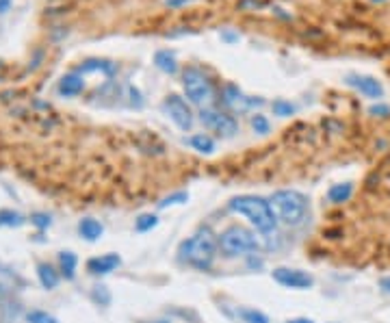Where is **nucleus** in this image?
I'll return each instance as SVG.
<instances>
[{"mask_svg": "<svg viewBox=\"0 0 390 323\" xmlns=\"http://www.w3.org/2000/svg\"><path fill=\"white\" fill-rule=\"evenodd\" d=\"M230 211L250 219V223L260 234H271L278 225V217L273 215L271 204L260 196H239L230 202Z\"/></svg>", "mask_w": 390, "mask_h": 323, "instance_id": "nucleus-2", "label": "nucleus"}, {"mask_svg": "<svg viewBox=\"0 0 390 323\" xmlns=\"http://www.w3.org/2000/svg\"><path fill=\"white\" fill-rule=\"evenodd\" d=\"M93 70H100L104 74H113L115 72V66L109 61H98V59H91V61H85L83 66L78 68V72H93Z\"/></svg>", "mask_w": 390, "mask_h": 323, "instance_id": "nucleus-17", "label": "nucleus"}, {"mask_svg": "<svg viewBox=\"0 0 390 323\" xmlns=\"http://www.w3.org/2000/svg\"><path fill=\"white\" fill-rule=\"evenodd\" d=\"M273 215L278 217V221L286 225H299L306 219L308 213V200L304 193L284 189V191H275L271 200H269Z\"/></svg>", "mask_w": 390, "mask_h": 323, "instance_id": "nucleus-3", "label": "nucleus"}, {"mask_svg": "<svg viewBox=\"0 0 390 323\" xmlns=\"http://www.w3.org/2000/svg\"><path fill=\"white\" fill-rule=\"evenodd\" d=\"M37 276H39V282L46 286V288H55L59 284V273L50 267V265H46L41 263L37 267Z\"/></svg>", "mask_w": 390, "mask_h": 323, "instance_id": "nucleus-16", "label": "nucleus"}, {"mask_svg": "<svg viewBox=\"0 0 390 323\" xmlns=\"http://www.w3.org/2000/svg\"><path fill=\"white\" fill-rule=\"evenodd\" d=\"M22 223H24L22 215L13 211H0V225H22Z\"/></svg>", "mask_w": 390, "mask_h": 323, "instance_id": "nucleus-21", "label": "nucleus"}, {"mask_svg": "<svg viewBox=\"0 0 390 323\" xmlns=\"http://www.w3.org/2000/svg\"><path fill=\"white\" fill-rule=\"evenodd\" d=\"M120 256L118 254H104V256H98V258H91L87 263V269L91 273H111L115 267H120Z\"/></svg>", "mask_w": 390, "mask_h": 323, "instance_id": "nucleus-10", "label": "nucleus"}, {"mask_svg": "<svg viewBox=\"0 0 390 323\" xmlns=\"http://www.w3.org/2000/svg\"><path fill=\"white\" fill-rule=\"evenodd\" d=\"M380 286H382L384 293H390V276H388V278H382V280H380Z\"/></svg>", "mask_w": 390, "mask_h": 323, "instance_id": "nucleus-28", "label": "nucleus"}, {"mask_svg": "<svg viewBox=\"0 0 390 323\" xmlns=\"http://www.w3.org/2000/svg\"><path fill=\"white\" fill-rule=\"evenodd\" d=\"M102 223L100 221H95V219H83L78 225V232L83 234L87 241H95V239H100L102 237Z\"/></svg>", "mask_w": 390, "mask_h": 323, "instance_id": "nucleus-13", "label": "nucleus"}, {"mask_svg": "<svg viewBox=\"0 0 390 323\" xmlns=\"http://www.w3.org/2000/svg\"><path fill=\"white\" fill-rule=\"evenodd\" d=\"M273 280L286 286V288H310L315 284L310 273L301 269H290V267H278L273 271Z\"/></svg>", "mask_w": 390, "mask_h": 323, "instance_id": "nucleus-8", "label": "nucleus"}, {"mask_svg": "<svg viewBox=\"0 0 390 323\" xmlns=\"http://www.w3.org/2000/svg\"><path fill=\"white\" fill-rule=\"evenodd\" d=\"M347 83L355 89V91H360L362 95H366V98H373V100H378L384 95V87L378 78H373V76H366V74H349L347 76Z\"/></svg>", "mask_w": 390, "mask_h": 323, "instance_id": "nucleus-9", "label": "nucleus"}, {"mask_svg": "<svg viewBox=\"0 0 390 323\" xmlns=\"http://www.w3.org/2000/svg\"><path fill=\"white\" fill-rule=\"evenodd\" d=\"M59 261H61V269L65 273V278H74V271H76V256L72 252H63L59 256Z\"/></svg>", "mask_w": 390, "mask_h": 323, "instance_id": "nucleus-18", "label": "nucleus"}, {"mask_svg": "<svg viewBox=\"0 0 390 323\" xmlns=\"http://www.w3.org/2000/svg\"><path fill=\"white\" fill-rule=\"evenodd\" d=\"M273 113H275V116H280V118H288V116L295 113V107H292L290 102H286V100H275L273 102Z\"/></svg>", "mask_w": 390, "mask_h": 323, "instance_id": "nucleus-22", "label": "nucleus"}, {"mask_svg": "<svg viewBox=\"0 0 390 323\" xmlns=\"http://www.w3.org/2000/svg\"><path fill=\"white\" fill-rule=\"evenodd\" d=\"M152 323H169V321H152Z\"/></svg>", "mask_w": 390, "mask_h": 323, "instance_id": "nucleus-32", "label": "nucleus"}, {"mask_svg": "<svg viewBox=\"0 0 390 323\" xmlns=\"http://www.w3.org/2000/svg\"><path fill=\"white\" fill-rule=\"evenodd\" d=\"M183 89L187 93V98L202 109L215 100V87L200 68H187L183 72Z\"/></svg>", "mask_w": 390, "mask_h": 323, "instance_id": "nucleus-4", "label": "nucleus"}, {"mask_svg": "<svg viewBox=\"0 0 390 323\" xmlns=\"http://www.w3.org/2000/svg\"><path fill=\"white\" fill-rule=\"evenodd\" d=\"M219 248L228 256H243L258 250V239L243 225H230L219 234Z\"/></svg>", "mask_w": 390, "mask_h": 323, "instance_id": "nucleus-5", "label": "nucleus"}, {"mask_svg": "<svg viewBox=\"0 0 390 323\" xmlns=\"http://www.w3.org/2000/svg\"><path fill=\"white\" fill-rule=\"evenodd\" d=\"M189 200V196L187 193H174V196H169V198H165L160 202V208H165V206H174V204H183V202H187Z\"/></svg>", "mask_w": 390, "mask_h": 323, "instance_id": "nucleus-26", "label": "nucleus"}, {"mask_svg": "<svg viewBox=\"0 0 390 323\" xmlns=\"http://www.w3.org/2000/svg\"><path fill=\"white\" fill-rule=\"evenodd\" d=\"M200 120L206 128L210 131H215L223 137H232L239 131V124L232 116H228V113L215 111V109H202L200 111Z\"/></svg>", "mask_w": 390, "mask_h": 323, "instance_id": "nucleus-6", "label": "nucleus"}, {"mask_svg": "<svg viewBox=\"0 0 390 323\" xmlns=\"http://www.w3.org/2000/svg\"><path fill=\"white\" fill-rule=\"evenodd\" d=\"M48 221H50V219H46L44 215H37V217H35V223H37V225H48Z\"/></svg>", "mask_w": 390, "mask_h": 323, "instance_id": "nucleus-31", "label": "nucleus"}, {"mask_svg": "<svg viewBox=\"0 0 390 323\" xmlns=\"http://www.w3.org/2000/svg\"><path fill=\"white\" fill-rule=\"evenodd\" d=\"M351 193H353V185L351 183H343V185H334L328 191V198L334 204H343V202H347L351 198Z\"/></svg>", "mask_w": 390, "mask_h": 323, "instance_id": "nucleus-14", "label": "nucleus"}, {"mask_svg": "<svg viewBox=\"0 0 390 323\" xmlns=\"http://www.w3.org/2000/svg\"><path fill=\"white\" fill-rule=\"evenodd\" d=\"M286 323H315L313 319H306V317H299V319H288Z\"/></svg>", "mask_w": 390, "mask_h": 323, "instance_id": "nucleus-30", "label": "nucleus"}, {"mask_svg": "<svg viewBox=\"0 0 390 323\" xmlns=\"http://www.w3.org/2000/svg\"><path fill=\"white\" fill-rule=\"evenodd\" d=\"M156 223H158V219H156L154 215H141V217L137 219V223H135V228H137L139 232H148V230L154 228Z\"/></svg>", "mask_w": 390, "mask_h": 323, "instance_id": "nucleus-23", "label": "nucleus"}, {"mask_svg": "<svg viewBox=\"0 0 390 323\" xmlns=\"http://www.w3.org/2000/svg\"><path fill=\"white\" fill-rule=\"evenodd\" d=\"M252 126H254V131L260 133V135L269 133V120L265 116H254L252 118Z\"/></svg>", "mask_w": 390, "mask_h": 323, "instance_id": "nucleus-25", "label": "nucleus"}, {"mask_svg": "<svg viewBox=\"0 0 390 323\" xmlns=\"http://www.w3.org/2000/svg\"><path fill=\"white\" fill-rule=\"evenodd\" d=\"M239 317L245 321V323H269V317L265 313L254 311V308H241Z\"/></svg>", "mask_w": 390, "mask_h": 323, "instance_id": "nucleus-19", "label": "nucleus"}, {"mask_svg": "<svg viewBox=\"0 0 390 323\" xmlns=\"http://www.w3.org/2000/svg\"><path fill=\"white\" fill-rule=\"evenodd\" d=\"M373 3H384V0H373Z\"/></svg>", "mask_w": 390, "mask_h": 323, "instance_id": "nucleus-33", "label": "nucleus"}, {"mask_svg": "<svg viewBox=\"0 0 390 323\" xmlns=\"http://www.w3.org/2000/svg\"><path fill=\"white\" fill-rule=\"evenodd\" d=\"M83 87H85V83L78 74H68L59 80V93L68 95V98L70 95H78L80 91H83Z\"/></svg>", "mask_w": 390, "mask_h": 323, "instance_id": "nucleus-11", "label": "nucleus"}, {"mask_svg": "<svg viewBox=\"0 0 390 323\" xmlns=\"http://www.w3.org/2000/svg\"><path fill=\"white\" fill-rule=\"evenodd\" d=\"M154 63H156V68L162 70L165 74H176V72H178L176 55L169 53V50H158V53L154 55Z\"/></svg>", "mask_w": 390, "mask_h": 323, "instance_id": "nucleus-12", "label": "nucleus"}, {"mask_svg": "<svg viewBox=\"0 0 390 323\" xmlns=\"http://www.w3.org/2000/svg\"><path fill=\"white\" fill-rule=\"evenodd\" d=\"M26 321L28 323H57L55 317H50L48 313H41V311H32L26 315Z\"/></svg>", "mask_w": 390, "mask_h": 323, "instance_id": "nucleus-24", "label": "nucleus"}, {"mask_svg": "<svg viewBox=\"0 0 390 323\" xmlns=\"http://www.w3.org/2000/svg\"><path fill=\"white\" fill-rule=\"evenodd\" d=\"M217 250H219V239L208 228H202L193 237H189L187 241H183L178 254H180L183 263H187L195 269H208L215 261Z\"/></svg>", "mask_w": 390, "mask_h": 323, "instance_id": "nucleus-1", "label": "nucleus"}, {"mask_svg": "<svg viewBox=\"0 0 390 323\" xmlns=\"http://www.w3.org/2000/svg\"><path fill=\"white\" fill-rule=\"evenodd\" d=\"M225 102L232 104V107H239V104H243L245 100H243V93L239 91V87L228 85V87H225Z\"/></svg>", "mask_w": 390, "mask_h": 323, "instance_id": "nucleus-20", "label": "nucleus"}, {"mask_svg": "<svg viewBox=\"0 0 390 323\" xmlns=\"http://www.w3.org/2000/svg\"><path fill=\"white\" fill-rule=\"evenodd\" d=\"M11 7V0H0V13H7Z\"/></svg>", "mask_w": 390, "mask_h": 323, "instance_id": "nucleus-29", "label": "nucleus"}, {"mask_svg": "<svg viewBox=\"0 0 390 323\" xmlns=\"http://www.w3.org/2000/svg\"><path fill=\"white\" fill-rule=\"evenodd\" d=\"M388 113H390V109L384 107V104H380V107H371V116H388Z\"/></svg>", "mask_w": 390, "mask_h": 323, "instance_id": "nucleus-27", "label": "nucleus"}, {"mask_svg": "<svg viewBox=\"0 0 390 323\" xmlns=\"http://www.w3.org/2000/svg\"><path fill=\"white\" fill-rule=\"evenodd\" d=\"M162 109H165V113L169 116V120L180 128V131H191L193 126V113L189 109V104L180 98V95H167L165 102H162Z\"/></svg>", "mask_w": 390, "mask_h": 323, "instance_id": "nucleus-7", "label": "nucleus"}, {"mask_svg": "<svg viewBox=\"0 0 390 323\" xmlns=\"http://www.w3.org/2000/svg\"><path fill=\"white\" fill-rule=\"evenodd\" d=\"M189 143H191L193 150H198V152H202V154H213V150H215V141L210 139L208 135H204V133L193 135V137L189 139Z\"/></svg>", "mask_w": 390, "mask_h": 323, "instance_id": "nucleus-15", "label": "nucleus"}]
</instances>
